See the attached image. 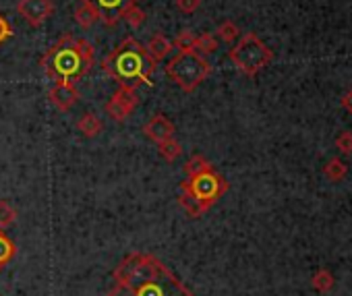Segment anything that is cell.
<instances>
[{"label":"cell","mask_w":352,"mask_h":296,"mask_svg":"<svg viewBox=\"0 0 352 296\" xmlns=\"http://www.w3.org/2000/svg\"><path fill=\"white\" fill-rule=\"evenodd\" d=\"M179 205L187 212L189 218H201L210 207L206 203H201L193 193H189L187 189H181V197H179Z\"/></svg>","instance_id":"obj_13"},{"label":"cell","mask_w":352,"mask_h":296,"mask_svg":"<svg viewBox=\"0 0 352 296\" xmlns=\"http://www.w3.org/2000/svg\"><path fill=\"white\" fill-rule=\"evenodd\" d=\"M228 58L243 75L255 77L261 69H265L272 62L274 52L257 38V34H245L228 50Z\"/></svg>","instance_id":"obj_5"},{"label":"cell","mask_w":352,"mask_h":296,"mask_svg":"<svg viewBox=\"0 0 352 296\" xmlns=\"http://www.w3.org/2000/svg\"><path fill=\"white\" fill-rule=\"evenodd\" d=\"M333 284H336V280H333V275H331L327 269H319V271L313 275V288H315L317 292H329V290L333 288Z\"/></svg>","instance_id":"obj_23"},{"label":"cell","mask_w":352,"mask_h":296,"mask_svg":"<svg viewBox=\"0 0 352 296\" xmlns=\"http://www.w3.org/2000/svg\"><path fill=\"white\" fill-rule=\"evenodd\" d=\"M11 38H13V25L9 23V19L3 13H0V46L9 42Z\"/></svg>","instance_id":"obj_27"},{"label":"cell","mask_w":352,"mask_h":296,"mask_svg":"<svg viewBox=\"0 0 352 296\" xmlns=\"http://www.w3.org/2000/svg\"><path fill=\"white\" fill-rule=\"evenodd\" d=\"M210 168H214L204 156H199V154H195L193 158H189V162L185 164V172H187V179L189 177H197V174H201V172H206V170H210Z\"/></svg>","instance_id":"obj_21"},{"label":"cell","mask_w":352,"mask_h":296,"mask_svg":"<svg viewBox=\"0 0 352 296\" xmlns=\"http://www.w3.org/2000/svg\"><path fill=\"white\" fill-rule=\"evenodd\" d=\"M15 220H17V209L9 203V201H5V199H0V228H9L11 224H15Z\"/></svg>","instance_id":"obj_24"},{"label":"cell","mask_w":352,"mask_h":296,"mask_svg":"<svg viewBox=\"0 0 352 296\" xmlns=\"http://www.w3.org/2000/svg\"><path fill=\"white\" fill-rule=\"evenodd\" d=\"M193 42H195V34L191 30H183L179 36H176V40L172 42V46L176 50H193Z\"/></svg>","instance_id":"obj_25"},{"label":"cell","mask_w":352,"mask_h":296,"mask_svg":"<svg viewBox=\"0 0 352 296\" xmlns=\"http://www.w3.org/2000/svg\"><path fill=\"white\" fill-rule=\"evenodd\" d=\"M201 7V0H176V9L185 15H191L195 13L197 9Z\"/></svg>","instance_id":"obj_28"},{"label":"cell","mask_w":352,"mask_h":296,"mask_svg":"<svg viewBox=\"0 0 352 296\" xmlns=\"http://www.w3.org/2000/svg\"><path fill=\"white\" fill-rule=\"evenodd\" d=\"M106 296H193L191 288L149 253H129L112 271Z\"/></svg>","instance_id":"obj_1"},{"label":"cell","mask_w":352,"mask_h":296,"mask_svg":"<svg viewBox=\"0 0 352 296\" xmlns=\"http://www.w3.org/2000/svg\"><path fill=\"white\" fill-rule=\"evenodd\" d=\"M137 106H139L137 89L118 85V89L114 91V95L106 102L104 110H106V114H108L114 122H124V120L135 112Z\"/></svg>","instance_id":"obj_7"},{"label":"cell","mask_w":352,"mask_h":296,"mask_svg":"<svg viewBox=\"0 0 352 296\" xmlns=\"http://www.w3.org/2000/svg\"><path fill=\"white\" fill-rule=\"evenodd\" d=\"M143 133L149 141H153L157 145V143L174 137V124L164 114H155V116H151V120H147L143 124Z\"/></svg>","instance_id":"obj_11"},{"label":"cell","mask_w":352,"mask_h":296,"mask_svg":"<svg viewBox=\"0 0 352 296\" xmlns=\"http://www.w3.org/2000/svg\"><path fill=\"white\" fill-rule=\"evenodd\" d=\"M104 122L94 114V112H85L79 120H77V130L85 137V139H94L102 133Z\"/></svg>","instance_id":"obj_14"},{"label":"cell","mask_w":352,"mask_h":296,"mask_svg":"<svg viewBox=\"0 0 352 296\" xmlns=\"http://www.w3.org/2000/svg\"><path fill=\"white\" fill-rule=\"evenodd\" d=\"M193 50H195V52H199L201 56L214 54V52L218 50V40L214 38V34H201V36H195Z\"/></svg>","instance_id":"obj_18"},{"label":"cell","mask_w":352,"mask_h":296,"mask_svg":"<svg viewBox=\"0 0 352 296\" xmlns=\"http://www.w3.org/2000/svg\"><path fill=\"white\" fill-rule=\"evenodd\" d=\"M181 189H187L189 193H193L201 203H206L208 207H212L218 199H222V195L228 191V183L224 177H220L214 168L197 174V177H189L181 183Z\"/></svg>","instance_id":"obj_6"},{"label":"cell","mask_w":352,"mask_h":296,"mask_svg":"<svg viewBox=\"0 0 352 296\" xmlns=\"http://www.w3.org/2000/svg\"><path fill=\"white\" fill-rule=\"evenodd\" d=\"M323 174H325L329 181L338 183V181H342V179L348 174V168H346V164H344L340 158H331V160L325 164V168H323Z\"/></svg>","instance_id":"obj_19"},{"label":"cell","mask_w":352,"mask_h":296,"mask_svg":"<svg viewBox=\"0 0 352 296\" xmlns=\"http://www.w3.org/2000/svg\"><path fill=\"white\" fill-rule=\"evenodd\" d=\"M81 3H89L98 11L100 21L106 23L108 27H112L122 19L124 11L129 7L137 5V0H81Z\"/></svg>","instance_id":"obj_9"},{"label":"cell","mask_w":352,"mask_h":296,"mask_svg":"<svg viewBox=\"0 0 352 296\" xmlns=\"http://www.w3.org/2000/svg\"><path fill=\"white\" fill-rule=\"evenodd\" d=\"M122 19L133 27V30H139L143 23H145V19H147V15H145V11L139 7V5H133V7H129L126 11H124V15H122Z\"/></svg>","instance_id":"obj_22"},{"label":"cell","mask_w":352,"mask_h":296,"mask_svg":"<svg viewBox=\"0 0 352 296\" xmlns=\"http://www.w3.org/2000/svg\"><path fill=\"white\" fill-rule=\"evenodd\" d=\"M218 38L226 44H232L241 38V30L234 21H222L218 25Z\"/></svg>","instance_id":"obj_20"},{"label":"cell","mask_w":352,"mask_h":296,"mask_svg":"<svg viewBox=\"0 0 352 296\" xmlns=\"http://www.w3.org/2000/svg\"><path fill=\"white\" fill-rule=\"evenodd\" d=\"M164 73L185 93H193L212 75V65L195 50H179V54L166 62Z\"/></svg>","instance_id":"obj_4"},{"label":"cell","mask_w":352,"mask_h":296,"mask_svg":"<svg viewBox=\"0 0 352 296\" xmlns=\"http://www.w3.org/2000/svg\"><path fill=\"white\" fill-rule=\"evenodd\" d=\"M157 152H160L162 160H166L168 164H172V162H176V160L181 158L183 147H181V143L176 141L174 137H170V139H166V141L157 143Z\"/></svg>","instance_id":"obj_16"},{"label":"cell","mask_w":352,"mask_h":296,"mask_svg":"<svg viewBox=\"0 0 352 296\" xmlns=\"http://www.w3.org/2000/svg\"><path fill=\"white\" fill-rule=\"evenodd\" d=\"M147 52H149V56L155 60V62H160V60H164L172 50H174V46H172V42L164 36V34H155L149 42H147Z\"/></svg>","instance_id":"obj_12"},{"label":"cell","mask_w":352,"mask_h":296,"mask_svg":"<svg viewBox=\"0 0 352 296\" xmlns=\"http://www.w3.org/2000/svg\"><path fill=\"white\" fill-rule=\"evenodd\" d=\"M48 100L50 104L60 110V112H69L75 108V104L79 102V91L75 87V83L69 81H54L52 89L48 91Z\"/></svg>","instance_id":"obj_10"},{"label":"cell","mask_w":352,"mask_h":296,"mask_svg":"<svg viewBox=\"0 0 352 296\" xmlns=\"http://www.w3.org/2000/svg\"><path fill=\"white\" fill-rule=\"evenodd\" d=\"M104 73L122 87L137 89L139 85H153L157 62L149 56L147 48L135 38H124L102 62Z\"/></svg>","instance_id":"obj_3"},{"label":"cell","mask_w":352,"mask_h":296,"mask_svg":"<svg viewBox=\"0 0 352 296\" xmlns=\"http://www.w3.org/2000/svg\"><path fill=\"white\" fill-rule=\"evenodd\" d=\"M0 296H3V294H0Z\"/></svg>","instance_id":"obj_30"},{"label":"cell","mask_w":352,"mask_h":296,"mask_svg":"<svg viewBox=\"0 0 352 296\" xmlns=\"http://www.w3.org/2000/svg\"><path fill=\"white\" fill-rule=\"evenodd\" d=\"M94 58H96V50L87 40L65 34L54 46H50L42 54L40 67L52 81L77 83L85 75H89L94 67Z\"/></svg>","instance_id":"obj_2"},{"label":"cell","mask_w":352,"mask_h":296,"mask_svg":"<svg viewBox=\"0 0 352 296\" xmlns=\"http://www.w3.org/2000/svg\"><path fill=\"white\" fill-rule=\"evenodd\" d=\"M17 13L23 17V21L30 27H40L52 17L54 3H52V0H19Z\"/></svg>","instance_id":"obj_8"},{"label":"cell","mask_w":352,"mask_h":296,"mask_svg":"<svg viewBox=\"0 0 352 296\" xmlns=\"http://www.w3.org/2000/svg\"><path fill=\"white\" fill-rule=\"evenodd\" d=\"M336 147L344 156H350L352 154V130H342L336 137Z\"/></svg>","instance_id":"obj_26"},{"label":"cell","mask_w":352,"mask_h":296,"mask_svg":"<svg viewBox=\"0 0 352 296\" xmlns=\"http://www.w3.org/2000/svg\"><path fill=\"white\" fill-rule=\"evenodd\" d=\"M15 253H17L15 242L9 238V234L3 228H0V269H3L15 257Z\"/></svg>","instance_id":"obj_17"},{"label":"cell","mask_w":352,"mask_h":296,"mask_svg":"<svg viewBox=\"0 0 352 296\" xmlns=\"http://www.w3.org/2000/svg\"><path fill=\"white\" fill-rule=\"evenodd\" d=\"M340 104H342V108H346V110L352 114V89H350L348 93H344V95H342Z\"/></svg>","instance_id":"obj_29"},{"label":"cell","mask_w":352,"mask_h":296,"mask_svg":"<svg viewBox=\"0 0 352 296\" xmlns=\"http://www.w3.org/2000/svg\"><path fill=\"white\" fill-rule=\"evenodd\" d=\"M75 21L81 30H89L100 21V15L89 3H81L79 0V7L75 9Z\"/></svg>","instance_id":"obj_15"}]
</instances>
